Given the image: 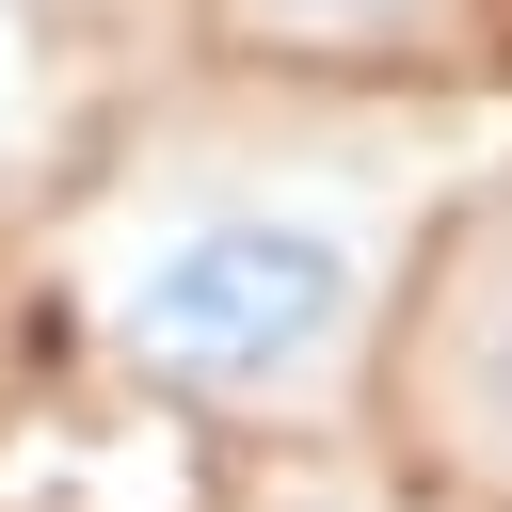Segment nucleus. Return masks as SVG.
<instances>
[{
    "label": "nucleus",
    "instance_id": "obj_1",
    "mask_svg": "<svg viewBox=\"0 0 512 512\" xmlns=\"http://www.w3.org/2000/svg\"><path fill=\"white\" fill-rule=\"evenodd\" d=\"M352 320H368V240L288 192H208L112 256V336L176 400H288L352 352Z\"/></svg>",
    "mask_w": 512,
    "mask_h": 512
},
{
    "label": "nucleus",
    "instance_id": "obj_2",
    "mask_svg": "<svg viewBox=\"0 0 512 512\" xmlns=\"http://www.w3.org/2000/svg\"><path fill=\"white\" fill-rule=\"evenodd\" d=\"M416 384H432V432H448V464L512 496V224L464 256V288H448V320H432Z\"/></svg>",
    "mask_w": 512,
    "mask_h": 512
},
{
    "label": "nucleus",
    "instance_id": "obj_3",
    "mask_svg": "<svg viewBox=\"0 0 512 512\" xmlns=\"http://www.w3.org/2000/svg\"><path fill=\"white\" fill-rule=\"evenodd\" d=\"M256 48H320V64H352V48H416L448 0H224Z\"/></svg>",
    "mask_w": 512,
    "mask_h": 512
}]
</instances>
